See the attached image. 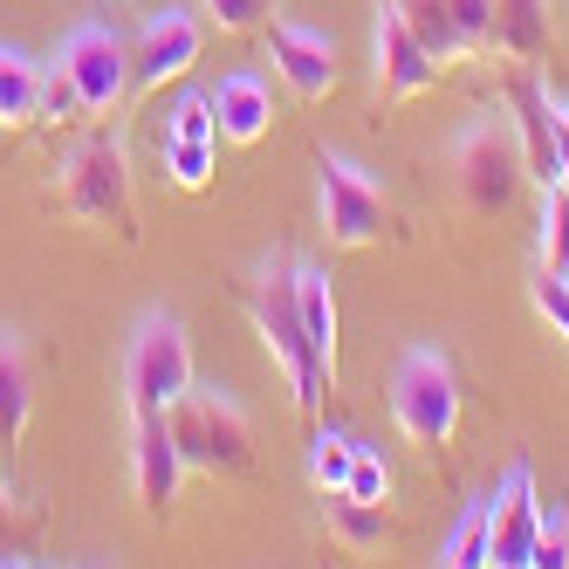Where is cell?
I'll return each instance as SVG.
<instances>
[{
    "label": "cell",
    "instance_id": "6da1fadb",
    "mask_svg": "<svg viewBox=\"0 0 569 569\" xmlns=\"http://www.w3.org/2000/svg\"><path fill=\"white\" fill-rule=\"evenodd\" d=\"M240 302H248L254 330H261V343H268V357H274V371L289 378L296 412L316 419L330 371H322V357L309 350V330H302V316H296V254H281V248L254 254L248 274H240Z\"/></svg>",
    "mask_w": 569,
    "mask_h": 569
},
{
    "label": "cell",
    "instance_id": "7a4b0ae2",
    "mask_svg": "<svg viewBox=\"0 0 569 569\" xmlns=\"http://www.w3.org/2000/svg\"><path fill=\"white\" fill-rule=\"evenodd\" d=\"M166 426H172V446H179V460L192 467V473H248L254 467V426H248V405H240L233 391H220V385H199L192 378V391L166 412Z\"/></svg>",
    "mask_w": 569,
    "mask_h": 569
},
{
    "label": "cell",
    "instance_id": "3957f363",
    "mask_svg": "<svg viewBox=\"0 0 569 569\" xmlns=\"http://www.w3.org/2000/svg\"><path fill=\"white\" fill-rule=\"evenodd\" d=\"M56 192H62V213L69 220L131 233V220H138V207H131V144L117 138V131H90L56 166Z\"/></svg>",
    "mask_w": 569,
    "mask_h": 569
},
{
    "label": "cell",
    "instance_id": "277c9868",
    "mask_svg": "<svg viewBox=\"0 0 569 569\" xmlns=\"http://www.w3.org/2000/svg\"><path fill=\"white\" fill-rule=\"evenodd\" d=\"M391 419H398V432L412 446H426V453L453 446V432H460V371H453V357H446L439 343H412L398 357Z\"/></svg>",
    "mask_w": 569,
    "mask_h": 569
},
{
    "label": "cell",
    "instance_id": "5b68a950",
    "mask_svg": "<svg viewBox=\"0 0 569 569\" xmlns=\"http://www.w3.org/2000/svg\"><path fill=\"white\" fill-rule=\"evenodd\" d=\"M186 391H192L186 322H179V309H144L131 322V343H124V405H131V419L172 412Z\"/></svg>",
    "mask_w": 569,
    "mask_h": 569
},
{
    "label": "cell",
    "instance_id": "8992f818",
    "mask_svg": "<svg viewBox=\"0 0 569 569\" xmlns=\"http://www.w3.org/2000/svg\"><path fill=\"white\" fill-rule=\"evenodd\" d=\"M446 158H453V186H460V199H467L473 213H508L521 179H528L521 131H515V117H501V110L473 117Z\"/></svg>",
    "mask_w": 569,
    "mask_h": 569
},
{
    "label": "cell",
    "instance_id": "52a82bcc",
    "mask_svg": "<svg viewBox=\"0 0 569 569\" xmlns=\"http://www.w3.org/2000/svg\"><path fill=\"white\" fill-rule=\"evenodd\" d=\"M49 83L62 90L69 110L110 117L117 103H124V90H131V42L110 21H76L62 34V49H56V76H49Z\"/></svg>",
    "mask_w": 569,
    "mask_h": 569
},
{
    "label": "cell",
    "instance_id": "ba28073f",
    "mask_svg": "<svg viewBox=\"0 0 569 569\" xmlns=\"http://www.w3.org/2000/svg\"><path fill=\"white\" fill-rule=\"evenodd\" d=\"M316 199H322V233L337 248H378L391 233V192L343 151L316 158Z\"/></svg>",
    "mask_w": 569,
    "mask_h": 569
},
{
    "label": "cell",
    "instance_id": "9c48e42d",
    "mask_svg": "<svg viewBox=\"0 0 569 569\" xmlns=\"http://www.w3.org/2000/svg\"><path fill=\"white\" fill-rule=\"evenodd\" d=\"M199 14L192 8H151L131 34V90H166L199 62Z\"/></svg>",
    "mask_w": 569,
    "mask_h": 569
},
{
    "label": "cell",
    "instance_id": "30bf717a",
    "mask_svg": "<svg viewBox=\"0 0 569 569\" xmlns=\"http://www.w3.org/2000/svg\"><path fill=\"white\" fill-rule=\"evenodd\" d=\"M371 83L385 103H405V97H426L439 83V62L419 49V34L405 28V14L391 0H378V34H371Z\"/></svg>",
    "mask_w": 569,
    "mask_h": 569
},
{
    "label": "cell",
    "instance_id": "8fae6325",
    "mask_svg": "<svg viewBox=\"0 0 569 569\" xmlns=\"http://www.w3.org/2000/svg\"><path fill=\"white\" fill-rule=\"evenodd\" d=\"M268 62L302 103H322L337 90V42L309 21H268Z\"/></svg>",
    "mask_w": 569,
    "mask_h": 569
},
{
    "label": "cell",
    "instance_id": "7c38bea8",
    "mask_svg": "<svg viewBox=\"0 0 569 569\" xmlns=\"http://www.w3.org/2000/svg\"><path fill=\"white\" fill-rule=\"evenodd\" d=\"M536 521H542L536 473L515 460V467L501 473V487H495V515H487V569H528V549H536Z\"/></svg>",
    "mask_w": 569,
    "mask_h": 569
},
{
    "label": "cell",
    "instance_id": "4fadbf2b",
    "mask_svg": "<svg viewBox=\"0 0 569 569\" xmlns=\"http://www.w3.org/2000/svg\"><path fill=\"white\" fill-rule=\"evenodd\" d=\"M179 473H186V460H179V446H172L166 412L131 419V480H138V501H144L151 521L172 515V501H179Z\"/></svg>",
    "mask_w": 569,
    "mask_h": 569
},
{
    "label": "cell",
    "instance_id": "5bb4252c",
    "mask_svg": "<svg viewBox=\"0 0 569 569\" xmlns=\"http://www.w3.org/2000/svg\"><path fill=\"white\" fill-rule=\"evenodd\" d=\"M213 97V131L227 144H261L268 124H274V97H268V76L261 69H233L207 90Z\"/></svg>",
    "mask_w": 569,
    "mask_h": 569
},
{
    "label": "cell",
    "instance_id": "9a60e30c",
    "mask_svg": "<svg viewBox=\"0 0 569 569\" xmlns=\"http://www.w3.org/2000/svg\"><path fill=\"white\" fill-rule=\"evenodd\" d=\"M34 412V363H28V337L14 322H0V453H14Z\"/></svg>",
    "mask_w": 569,
    "mask_h": 569
},
{
    "label": "cell",
    "instance_id": "2e32d148",
    "mask_svg": "<svg viewBox=\"0 0 569 569\" xmlns=\"http://www.w3.org/2000/svg\"><path fill=\"white\" fill-rule=\"evenodd\" d=\"M296 316L309 330V350L322 357V371H337V289H330V268L302 254H296Z\"/></svg>",
    "mask_w": 569,
    "mask_h": 569
},
{
    "label": "cell",
    "instance_id": "e0dca14e",
    "mask_svg": "<svg viewBox=\"0 0 569 569\" xmlns=\"http://www.w3.org/2000/svg\"><path fill=\"white\" fill-rule=\"evenodd\" d=\"M487 49H501L508 62H536L549 49V0H495Z\"/></svg>",
    "mask_w": 569,
    "mask_h": 569
},
{
    "label": "cell",
    "instance_id": "ac0fdd59",
    "mask_svg": "<svg viewBox=\"0 0 569 569\" xmlns=\"http://www.w3.org/2000/svg\"><path fill=\"white\" fill-rule=\"evenodd\" d=\"M42 97H49V69L28 49L0 42V124H34V117H42Z\"/></svg>",
    "mask_w": 569,
    "mask_h": 569
},
{
    "label": "cell",
    "instance_id": "d6986e66",
    "mask_svg": "<svg viewBox=\"0 0 569 569\" xmlns=\"http://www.w3.org/2000/svg\"><path fill=\"white\" fill-rule=\"evenodd\" d=\"M391 8L405 14V28L419 34V49L439 62V69H453L460 56H473L467 49V34H460V21H453V8H446V0H391Z\"/></svg>",
    "mask_w": 569,
    "mask_h": 569
},
{
    "label": "cell",
    "instance_id": "ffe728a7",
    "mask_svg": "<svg viewBox=\"0 0 569 569\" xmlns=\"http://www.w3.org/2000/svg\"><path fill=\"white\" fill-rule=\"evenodd\" d=\"M322 521H330V536H337L343 549H357V556L385 542V508L343 495V487H337V495H322Z\"/></svg>",
    "mask_w": 569,
    "mask_h": 569
},
{
    "label": "cell",
    "instance_id": "44dd1931",
    "mask_svg": "<svg viewBox=\"0 0 569 569\" xmlns=\"http://www.w3.org/2000/svg\"><path fill=\"white\" fill-rule=\"evenodd\" d=\"M487 515H495V487L473 495L460 508V521L446 528V542H439V562L446 569H487Z\"/></svg>",
    "mask_w": 569,
    "mask_h": 569
},
{
    "label": "cell",
    "instance_id": "7402d4cb",
    "mask_svg": "<svg viewBox=\"0 0 569 569\" xmlns=\"http://www.w3.org/2000/svg\"><path fill=\"white\" fill-rule=\"evenodd\" d=\"M213 151H220V138H166V144H158V158H166V179H172L179 192H207V186H213Z\"/></svg>",
    "mask_w": 569,
    "mask_h": 569
},
{
    "label": "cell",
    "instance_id": "603a6c76",
    "mask_svg": "<svg viewBox=\"0 0 569 569\" xmlns=\"http://www.w3.org/2000/svg\"><path fill=\"white\" fill-rule=\"evenodd\" d=\"M542 274L569 281V186L562 179L542 186Z\"/></svg>",
    "mask_w": 569,
    "mask_h": 569
},
{
    "label": "cell",
    "instance_id": "cb8c5ba5",
    "mask_svg": "<svg viewBox=\"0 0 569 569\" xmlns=\"http://www.w3.org/2000/svg\"><path fill=\"white\" fill-rule=\"evenodd\" d=\"M350 432H330V426H316V439H309V487L316 495H337V487L350 480Z\"/></svg>",
    "mask_w": 569,
    "mask_h": 569
},
{
    "label": "cell",
    "instance_id": "d4e9b609",
    "mask_svg": "<svg viewBox=\"0 0 569 569\" xmlns=\"http://www.w3.org/2000/svg\"><path fill=\"white\" fill-rule=\"evenodd\" d=\"M343 495H357V501H391V460L378 453L371 439H357L350 446V480H343Z\"/></svg>",
    "mask_w": 569,
    "mask_h": 569
},
{
    "label": "cell",
    "instance_id": "484cf974",
    "mask_svg": "<svg viewBox=\"0 0 569 569\" xmlns=\"http://www.w3.org/2000/svg\"><path fill=\"white\" fill-rule=\"evenodd\" d=\"M166 138H220L213 131V97L207 90H186L172 110H166V124H158V144Z\"/></svg>",
    "mask_w": 569,
    "mask_h": 569
},
{
    "label": "cell",
    "instance_id": "4316f807",
    "mask_svg": "<svg viewBox=\"0 0 569 569\" xmlns=\"http://www.w3.org/2000/svg\"><path fill=\"white\" fill-rule=\"evenodd\" d=\"M528 569H569V515H562V508H542L536 549H528Z\"/></svg>",
    "mask_w": 569,
    "mask_h": 569
},
{
    "label": "cell",
    "instance_id": "83f0119b",
    "mask_svg": "<svg viewBox=\"0 0 569 569\" xmlns=\"http://www.w3.org/2000/svg\"><path fill=\"white\" fill-rule=\"evenodd\" d=\"M199 8L213 14V28H227V34H248V28H261V21H268V8H274V0H199Z\"/></svg>",
    "mask_w": 569,
    "mask_h": 569
},
{
    "label": "cell",
    "instance_id": "f1b7e54d",
    "mask_svg": "<svg viewBox=\"0 0 569 569\" xmlns=\"http://www.w3.org/2000/svg\"><path fill=\"white\" fill-rule=\"evenodd\" d=\"M453 8V21H460V34H467V49H487V28H495V0H446Z\"/></svg>",
    "mask_w": 569,
    "mask_h": 569
},
{
    "label": "cell",
    "instance_id": "f546056e",
    "mask_svg": "<svg viewBox=\"0 0 569 569\" xmlns=\"http://www.w3.org/2000/svg\"><path fill=\"white\" fill-rule=\"evenodd\" d=\"M549 131H556V179L569 186V103L549 97Z\"/></svg>",
    "mask_w": 569,
    "mask_h": 569
},
{
    "label": "cell",
    "instance_id": "4dcf8cb0",
    "mask_svg": "<svg viewBox=\"0 0 569 569\" xmlns=\"http://www.w3.org/2000/svg\"><path fill=\"white\" fill-rule=\"evenodd\" d=\"M0 542H8V487H0Z\"/></svg>",
    "mask_w": 569,
    "mask_h": 569
}]
</instances>
